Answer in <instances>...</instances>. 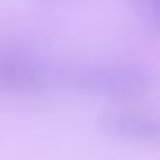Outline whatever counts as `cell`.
Returning <instances> with one entry per match:
<instances>
[{"label":"cell","instance_id":"cell-1","mask_svg":"<svg viewBox=\"0 0 160 160\" xmlns=\"http://www.w3.org/2000/svg\"><path fill=\"white\" fill-rule=\"evenodd\" d=\"M62 88L108 102H135L152 92V72L132 60L100 58L62 65Z\"/></svg>","mask_w":160,"mask_h":160},{"label":"cell","instance_id":"cell-2","mask_svg":"<svg viewBox=\"0 0 160 160\" xmlns=\"http://www.w3.org/2000/svg\"><path fill=\"white\" fill-rule=\"evenodd\" d=\"M62 88V65L20 40H0V98H40Z\"/></svg>","mask_w":160,"mask_h":160},{"label":"cell","instance_id":"cell-3","mask_svg":"<svg viewBox=\"0 0 160 160\" xmlns=\"http://www.w3.org/2000/svg\"><path fill=\"white\" fill-rule=\"evenodd\" d=\"M98 120H100V130L112 140L128 145H148V148L158 142V115L152 108L142 105V100L112 102Z\"/></svg>","mask_w":160,"mask_h":160},{"label":"cell","instance_id":"cell-4","mask_svg":"<svg viewBox=\"0 0 160 160\" xmlns=\"http://www.w3.org/2000/svg\"><path fill=\"white\" fill-rule=\"evenodd\" d=\"M128 5L132 10L135 20L145 30H150V32L158 30V0H128Z\"/></svg>","mask_w":160,"mask_h":160},{"label":"cell","instance_id":"cell-5","mask_svg":"<svg viewBox=\"0 0 160 160\" xmlns=\"http://www.w3.org/2000/svg\"><path fill=\"white\" fill-rule=\"evenodd\" d=\"M45 5H65V2H72V0H40Z\"/></svg>","mask_w":160,"mask_h":160}]
</instances>
